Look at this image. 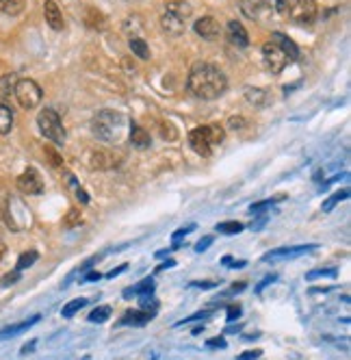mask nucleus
<instances>
[{"label": "nucleus", "mask_w": 351, "mask_h": 360, "mask_svg": "<svg viewBox=\"0 0 351 360\" xmlns=\"http://www.w3.org/2000/svg\"><path fill=\"white\" fill-rule=\"evenodd\" d=\"M243 289H245V282H236V284H234V287H232V289H230V293H241Z\"/></svg>", "instance_id": "603ef678"}, {"label": "nucleus", "mask_w": 351, "mask_h": 360, "mask_svg": "<svg viewBox=\"0 0 351 360\" xmlns=\"http://www.w3.org/2000/svg\"><path fill=\"white\" fill-rule=\"evenodd\" d=\"M206 347H208V349H212V347H226V338H224V336L210 338V341H206Z\"/></svg>", "instance_id": "37998d69"}, {"label": "nucleus", "mask_w": 351, "mask_h": 360, "mask_svg": "<svg viewBox=\"0 0 351 360\" xmlns=\"http://www.w3.org/2000/svg\"><path fill=\"white\" fill-rule=\"evenodd\" d=\"M85 24L94 31H104L106 29V17L100 13L96 7H87L85 9Z\"/></svg>", "instance_id": "412c9836"}, {"label": "nucleus", "mask_w": 351, "mask_h": 360, "mask_svg": "<svg viewBox=\"0 0 351 360\" xmlns=\"http://www.w3.org/2000/svg\"><path fill=\"white\" fill-rule=\"evenodd\" d=\"M126 267H128V265H122V267H119V269H113V271H108V273H106V278H115V276H119L122 271H126Z\"/></svg>", "instance_id": "8fccbe9b"}, {"label": "nucleus", "mask_w": 351, "mask_h": 360, "mask_svg": "<svg viewBox=\"0 0 351 360\" xmlns=\"http://www.w3.org/2000/svg\"><path fill=\"white\" fill-rule=\"evenodd\" d=\"M271 41H273L275 46H280V48H282L286 54H289L291 61L299 57V48L295 46V41L291 39L289 35H284V33H273V35H271Z\"/></svg>", "instance_id": "f3484780"}, {"label": "nucleus", "mask_w": 351, "mask_h": 360, "mask_svg": "<svg viewBox=\"0 0 351 360\" xmlns=\"http://www.w3.org/2000/svg\"><path fill=\"white\" fill-rule=\"evenodd\" d=\"M273 7L297 24H312L317 17L315 0H273Z\"/></svg>", "instance_id": "20e7f679"}, {"label": "nucleus", "mask_w": 351, "mask_h": 360, "mask_svg": "<svg viewBox=\"0 0 351 360\" xmlns=\"http://www.w3.org/2000/svg\"><path fill=\"white\" fill-rule=\"evenodd\" d=\"M193 31H195L202 39L215 41L217 37L221 35V26H219V22L212 15H204V17H200V20L193 24Z\"/></svg>", "instance_id": "f8f14e48"}, {"label": "nucleus", "mask_w": 351, "mask_h": 360, "mask_svg": "<svg viewBox=\"0 0 351 360\" xmlns=\"http://www.w3.org/2000/svg\"><path fill=\"white\" fill-rule=\"evenodd\" d=\"M189 91L195 98L202 100H217L219 96L226 94L228 78L217 66L212 63H195L189 72Z\"/></svg>", "instance_id": "f257e3e1"}, {"label": "nucleus", "mask_w": 351, "mask_h": 360, "mask_svg": "<svg viewBox=\"0 0 351 360\" xmlns=\"http://www.w3.org/2000/svg\"><path fill=\"white\" fill-rule=\"evenodd\" d=\"M241 312H243V308L238 306V304H230V306H228V321H230V324L241 317Z\"/></svg>", "instance_id": "e433bc0d"}, {"label": "nucleus", "mask_w": 351, "mask_h": 360, "mask_svg": "<svg viewBox=\"0 0 351 360\" xmlns=\"http://www.w3.org/2000/svg\"><path fill=\"white\" fill-rule=\"evenodd\" d=\"M173 265H175L173 261H167V263H165V265H161V267H159V269H169V267H173Z\"/></svg>", "instance_id": "864d4df0"}, {"label": "nucleus", "mask_w": 351, "mask_h": 360, "mask_svg": "<svg viewBox=\"0 0 351 360\" xmlns=\"http://www.w3.org/2000/svg\"><path fill=\"white\" fill-rule=\"evenodd\" d=\"M228 126L232 128V131H241V128L245 126V119L243 117H230L228 119Z\"/></svg>", "instance_id": "ea45409f"}, {"label": "nucleus", "mask_w": 351, "mask_h": 360, "mask_svg": "<svg viewBox=\"0 0 351 360\" xmlns=\"http://www.w3.org/2000/svg\"><path fill=\"white\" fill-rule=\"evenodd\" d=\"M26 7V0H0V13L5 15H20Z\"/></svg>", "instance_id": "393cba45"}, {"label": "nucleus", "mask_w": 351, "mask_h": 360, "mask_svg": "<svg viewBox=\"0 0 351 360\" xmlns=\"http://www.w3.org/2000/svg\"><path fill=\"white\" fill-rule=\"evenodd\" d=\"M43 154H46V159H48V163L52 165V167H63V156L54 150L52 145H46L43 147Z\"/></svg>", "instance_id": "2f4dec72"}, {"label": "nucleus", "mask_w": 351, "mask_h": 360, "mask_svg": "<svg viewBox=\"0 0 351 360\" xmlns=\"http://www.w3.org/2000/svg\"><path fill=\"white\" fill-rule=\"evenodd\" d=\"M5 250H7V247H5V243H3V241H0V258H3V256H5Z\"/></svg>", "instance_id": "4d7b16f0"}, {"label": "nucleus", "mask_w": 351, "mask_h": 360, "mask_svg": "<svg viewBox=\"0 0 351 360\" xmlns=\"http://www.w3.org/2000/svg\"><path fill=\"white\" fill-rule=\"evenodd\" d=\"M226 37H228L230 44H232V46H238V48H247V46H249V35H247V31L243 29V24L236 22V20L228 22V26H226Z\"/></svg>", "instance_id": "ddd939ff"}, {"label": "nucleus", "mask_w": 351, "mask_h": 360, "mask_svg": "<svg viewBox=\"0 0 351 360\" xmlns=\"http://www.w3.org/2000/svg\"><path fill=\"white\" fill-rule=\"evenodd\" d=\"M245 100L249 104H254L258 109H265V107H269L273 100H271V94L267 89H260V87H245Z\"/></svg>", "instance_id": "2eb2a0df"}, {"label": "nucleus", "mask_w": 351, "mask_h": 360, "mask_svg": "<svg viewBox=\"0 0 351 360\" xmlns=\"http://www.w3.org/2000/svg\"><path fill=\"white\" fill-rule=\"evenodd\" d=\"M152 317H154V312H147V310H128L126 315L122 317L119 324H122V326H137V328H141V326L150 324Z\"/></svg>", "instance_id": "dca6fc26"}, {"label": "nucleus", "mask_w": 351, "mask_h": 360, "mask_svg": "<svg viewBox=\"0 0 351 360\" xmlns=\"http://www.w3.org/2000/svg\"><path fill=\"white\" fill-rule=\"evenodd\" d=\"M80 224H82L80 210H78V208H70L68 215H65V219H63V226H65V228H76V226H80Z\"/></svg>", "instance_id": "7c9ffc66"}, {"label": "nucleus", "mask_w": 351, "mask_h": 360, "mask_svg": "<svg viewBox=\"0 0 351 360\" xmlns=\"http://www.w3.org/2000/svg\"><path fill=\"white\" fill-rule=\"evenodd\" d=\"M165 11L187 22L189 17H191V13H193V7L189 3H184V0H171V3L165 5Z\"/></svg>", "instance_id": "aec40b11"}, {"label": "nucleus", "mask_w": 351, "mask_h": 360, "mask_svg": "<svg viewBox=\"0 0 351 360\" xmlns=\"http://www.w3.org/2000/svg\"><path fill=\"white\" fill-rule=\"evenodd\" d=\"M262 61H265V68L269 70L271 74H280L286 66H289V54H286L280 46H275L273 41H267L262 46Z\"/></svg>", "instance_id": "6e6552de"}, {"label": "nucleus", "mask_w": 351, "mask_h": 360, "mask_svg": "<svg viewBox=\"0 0 351 360\" xmlns=\"http://www.w3.org/2000/svg\"><path fill=\"white\" fill-rule=\"evenodd\" d=\"M275 278H278V276H267V278H265V280L260 282V284H258V291H262V289L267 287V284H269V282H273Z\"/></svg>", "instance_id": "de8ad7c7"}, {"label": "nucleus", "mask_w": 351, "mask_h": 360, "mask_svg": "<svg viewBox=\"0 0 351 360\" xmlns=\"http://www.w3.org/2000/svg\"><path fill=\"white\" fill-rule=\"evenodd\" d=\"M43 15H46V22H48L50 29L63 31V26H65L63 24V13H61V9L54 0H46L43 3Z\"/></svg>", "instance_id": "4468645a"}, {"label": "nucleus", "mask_w": 351, "mask_h": 360, "mask_svg": "<svg viewBox=\"0 0 351 360\" xmlns=\"http://www.w3.org/2000/svg\"><path fill=\"white\" fill-rule=\"evenodd\" d=\"M15 82H17L15 74H5V76L0 78V91H3V94H13Z\"/></svg>", "instance_id": "72a5a7b5"}, {"label": "nucleus", "mask_w": 351, "mask_h": 360, "mask_svg": "<svg viewBox=\"0 0 351 360\" xmlns=\"http://www.w3.org/2000/svg\"><path fill=\"white\" fill-rule=\"evenodd\" d=\"M124 124H126V117L122 113L104 109L91 119V131H94V135L98 137V139L115 141V139H119V135H122Z\"/></svg>", "instance_id": "f03ea898"}, {"label": "nucleus", "mask_w": 351, "mask_h": 360, "mask_svg": "<svg viewBox=\"0 0 351 360\" xmlns=\"http://www.w3.org/2000/svg\"><path fill=\"white\" fill-rule=\"evenodd\" d=\"M312 250H317V245L315 243H310V245H297V247H280V250H271V252H267L262 256V261L265 263H273V261H289V258H297L301 254H308Z\"/></svg>", "instance_id": "9d476101"}, {"label": "nucleus", "mask_w": 351, "mask_h": 360, "mask_svg": "<svg viewBox=\"0 0 351 360\" xmlns=\"http://www.w3.org/2000/svg\"><path fill=\"white\" fill-rule=\"evenodd\" d=\"M13 128V111L0 102V135H9Z\"/></svg>", "instance_id": "b1692460"}, {"label": "nucleus", "mask_w": 351, "mask_h": 360, "mask_svg": "<svg viewBox=\"0 0 351 360\" xmlns=\"http://www.w3.org/2000/svg\"><path fill=\"white\" fill-rule=\"evenodd\" d=\"M212 315V310H202V312H195V315H191V317H187L184 321H180L178 326H182V324H189V321H198V319H206V317H210Z\"/></svg>", "instance_id": "58836bf2"}, {"label": "nucleus", "mask_w": 351, "mask_h": 360, "mask_svg": "<svg viewBox=\"0 0 351 360\" xmlns=\"http://www.w3.org/2000/svg\"><path fill=\"white\" fill-rule=\"evenodd\" d=\"M37 258H39V254H37L35 250H29V252H24L20 258H17L15 271H24V269H29V267H33V265L37 263Z\"/></svg>", "instance_id": "bb28decb"}, {"label": "nucleus", "mask_w": 351, "mask_h": 360, "mask_svg": "<svg viewBox=\"0 0 351 360\" xmlns=\"http://www.w3.org/2000/svg\"><path fill=\"white\" fill-rule=\"evenodd\" d=\"M85 304H87V300H85V298L72 300L70 304H65V306H63V310H61V315L65 317V319H70V317H74V315H76V312H78V310H80L82 306H85Z\"/></svg>", "instance_id": "cd10ccee"}, {"label": "nucleus", "mask_w": 351, "mask_h": 360, "mask_svg": "<svg viewBox=\"0 0 351 360\" xmlns=\"http://www.w3.org/2000/svg\"><path fill=\"white\" fill-rule=\"evenodd\" d=\"M243 265H245V261H236V263H232V267H234V269H241Z\"/></svg>", "instance_id": "5fc2aeb1"}, {"label": "nucleus", "mask_w": 351, "mask_h": 360, "mask_svg": "<svg viewBox=\"0 0 351 360\" xmlns=\"http://www.w3.org/2000/svg\"><path fill=\"white\" fill-rule=\"evenodd\" d=\"M275 200H282V196H280V198H271V200H265V202H258V204H252V206H249V213H252V215H258V213H262V210H267V208H269V206L273 204Z\"/></svg>", "instance_id": "c9c22d12"}, {"label": "nucleus", "mask_w": 351, "mask_h": 360, "mask_svg": "<svg viewBox=\"0 0 351 360\" xmlns=\"http://www.w3.org/2000/svg\"><path fill=\"white\" fill-rule=\"evenodd\" d=\"M161 26H163V31L167 33V35H182L184 33V20H180V17H175L171 13L165 11L163 17H161Z\"/></svg>", "instance_id": "6ab92c4d"}, {"label": "nucleus", "mask_w": 351, "mask_h": 360, "mask_svg": "<svg viewBox=\"0 0 351 360\" xmlns=\"http://www.w3.org/2000/svg\"><path fill=\"white\" fill-rule=\"evenodd\" d=\"M85 163L89 170H113V167H119L122 156L111 150H104V147H91L85 154Z\"/></svg>", "instance_id": "0eeeda50"}, {"label": "nucleus", "mask_w": 351, "mask_h": 360, "mask_svg": "<svg viewBox=\"0 0 351 360\" xmlns=\"http://www.w3.org/2000/svg\"><path fill=\"white\" fill-rule=\"evenodd\" d=\"M13 96H15L17 104H20L22 109L31 111V109H35V107H39L41 98H43V91H41V87L37 85L35 80H31V78H17L15 87H13Z\"/></svg>", "instance_id": "423d86ee"}, {"label": "nucleus", "mask_w": 351, "mask_h": 360, "mask_svg": "<svg viewBox=\"0 0 351 360\" xmlns=\"http://www.w3.org/2000/svg\"><path fill=\"white\" fill-rule=\"evenodd\" d=\"M171 250H161V252H156V256H159V258H163V256H167Z\"/></svg>", "instance_id": "6e6d98bb"}, {"label": "nucleus", "mask_w": 351, "mask_h": 360, "mask_svg": "<svg viewBox=\"0 0 351 360\" xmlns=\"http://www.w3.org/2000/svg\"><path fill=\"white\" fill-rule=\"evenodd\" d=\"M37 126H39V131L46 139H50L59 145L65 143L68 135H65V128H63V122H61L57 111H52V109L39 111V115H37Z\"/></svg>", "instance_id": "39448f33"}, {"label": "nucleus", "mask_w": 351, "mask_h": 360, "mask_svg": "<svg viewBox=\"0 0 351 360\" xmlns=\"http://www.w3.org/2000/svg\"><path fill=\"white\" fill-rule=\"evenodd\" d=\"M100 278H102V276H100L98 271H89V273H87L82 280H85V282H96V280H100Z\"/></svg>", "instance_id": "a18cd8bd"}, {"label": "nucleus", "mask_w": 351, "mask_h": 360, "mask_svg": "<svg viewBox=\"0 0 351 360\" xmlns=\"http://www.w3.org/2000/svg\"><path fill=\"white\" fill-rule=\"evenodd\" d=\"M243 230L241 221H221L217 224V232H224V235H238Z\"/></svg>", "instance_id": "c756f323"}, {"label": "nucleus", "mask_w": 351, "mask_h": 360, "mask_svg": "<svg viewBox=\"0 0 351 360\" xmlns=\"http://www.w3.org/2000/svg\"><path fill=\"white\" fill-rule=\"evenodd\" d=\"M338 271L336 269H317V271H308L306 278L308 280H315V278H336Z\"/></svg>", "instance_id": "f704fd0d"}, {"label": "nucleus", "mask_w": 351, "mask_h": 360, "mask_svg": "<svg viewBox=\"0 0 351 360\" xmlns=\"http://www.w3.org/2000/svg\"><path fill=\"white\" fill-rule=\"evenodd\" d=\"M221 141H224V128L219 124L200 126L189 133V143L193 147V152H198L200 156H208L212 152V145H217Z\"/></svg>", "instance_id": "7ed1b4c3"}, {"label": "nucleus", "mask_w": 351, "mask_h": 360, "mask_svg": "<svg viewBox=\"0 0 351 360\" xmlns=\"http://www.w3.org/2000/svg\"><path fill=\"white\" fill-rule=\"evenodd\" d=\"M20 278V271H15V273H9V276H5L3 280H0V284H3V287H11V284Z\"/></svg>", "instance_id": "79ce46f5"}, {"label": "nucleus", "mask_w": 351, "mask_h": 360, "mask_svg": "<svg viewBox=\"0 0 351 360\" xmlns=\"http://www.w3.org/2000/svg\"><path fill=\"white\" fill-rule=\"evenodd\" d=\"M128 46H130V50H133V54L137 59H141V61L150 59V48H147V44L141 39V37H130Z\"/></svg>", "instance_id": "5701e85b"}, {"label": "nucleus", "mask_w": 351, "mask_h": 360, "mask_svg": "<svg viewBox=\"0 0 351 360\" xmlns=\"http://www.w3.org/2000/svg\"><path fill=\"white\" fill-rule=\"evenodd\" d=\"M76 196H78V200L82 202V204H87V202H89V196H87L85 189H76Z\"/></svg>", "instance_id": "49530a36"}, {"label": "nucleus", "mask_w": 351, "mask_h": 360, "mask_svg": "<svg viewBox=\"0 0 351 360\" xmlns=\"http://www.w3.org/2000/svg\"><path fill=\"white\" fill-rule=\"evenodd\" d=\"M241 11L256 22H267L273 13L269 0H241Z\"/></svg>", "instance_id": "1a4fd4ad"}, {"label": "nucleus", "mask_w": 351, "mask_h": 360, "mask_svg": "<svg viewBox=\"0 0 351 360\" xmlns=\"http://www.w3.org/2000/svg\"><path fill=\"white\" fill-rule=\"evenodd\" d=\"M193 228H195V226H193V224H191V226H187V228H180V230H175V232H173V243H178V241H180V239H182V237H187V235L191 232V230H193Z\"/></svg>", "instance_id": "a19ab883"}, {"label": "nucleus", "mask_w": 351, "mask_h": 360, "mask_svg": "<svg viewBox=\"0 0 351 360\" xmlns=\"http://www.w3.org/2000/svg\"><path fill=\"white\" fill-rule=\"evenodd\" d=\"M39 319H41V315H35V317H31V319L22 321V324H15V326H7V328H3V330H0V341H3V338H11V336H15V334H20V332L29 330V328L35 326Z\"/></svg>", "instance_id": "4be33fe9"}, {"label": "nucleus", "mask_w": 351, "mask_h": 360, "mask_svg": "<svg viewBox=\"0 0 351 360\" xmlns=\"http://www.w3.org/2000/svg\"><path fill=\"white\" fill-rule=\"evenodd\" d=\"M152 291H154V280L145 278V280H141L139 284H137V287L124 291V295H126V298H130V295H150Z\"/></svg>", "instance_id": "a878e982"}, {"label": "nucleus", "mask_w": 351, "mask_h": 360, "mask_svg": "<svg viewBox=\"0 0 351 360\" xmlns=\"http://www.w3.org/2000/svg\"><path fill=\"white\" fill-rule=\"evenodd\" d=\"M260 349H254V352H245L243 356H238V360H256V358H260Z\"/></svg>", "instance_id": "c03bdc74"}, {"label": "nucleus", "mask_w": 351, "mask_h": 360, "mask_svg": "<svg viewBox=\"0 0 351 360\" xmlns=\"http://www.w3.org/2000/svg\"><path fill=\"white\" fill-rule=\"evenodd\" d=\"M35 345H37L35 341H31L29 345H24V347H22V352H20V354H22V356H26V354H29V352H33V349H35Z\"/></svg>", "instance_id": "3c124183"}, {"label": "nucleus", "mask_w": 351, "mask_h": 360, "mask_svg": "<svg viewBox=\"0 0 351 360\" xmlns=\"http://www.w3.org/2000/svg\"><path fill=\"white\" fill-rule=\"evenodd\" d=\"M212 241H215V239H212V237H204V239H200V241L195 243V252H206L208 247L212 245Z\"/></svg>", "instance_id": "4c0bfd02"}, {"label": "nucleus", "mask_w": 351, "mask_h": 360, "mask_svg": "<svg viewBox=\"0 0 351 360\" xmlns=\"http://www.w3.org/2000/svg\"><path fill=\"white\" fill-rule=\"evenodd\" d=\"M17 189L26 196H35V193H41L43 191V182H41V176L39 172L29 167L26 172L20 174V178H17Z\"/></svg>", "instance_id": "9b49d317"}, {"label": "nucleus", "mask_w": 351, "mask_h": 360, "mask_svg": "<svg viewBox=\"0 0 351 360\" xmlns=\"http://www.w3.org/2000/svg\"><path fill=\"white\" fill-rule=\"evenodd\" d=\"M130 143L137 147V150H145V147L152 145V139H150V133L141 128L139 124H130Z\"/></svg>", "instance_id": "a211bd4d"}, {"label": "nucleus", "mask_w": 351, "mask_h": 360, "mask_svg": "<svg viewBox=\"0 0 351 360\" xmlns=\"http://www.w3.org/2000/svg\"><path fill=\"white\" fill-rule=\"evenodd\" d=\"M347 198H349V189H343V191H336V193H334V196H332V198H330V200L325 202V204H323V210H325V213H330V210H332V208H334V206L338 204V202H340V200H347Z\"/></svg>", "instance_id": "473e14b6"}, {"label": "nucleus", "mask_w": 351, "mask_h": 360, "mask_svg": "<svg viewBox=\"0 0 351 360\" xmlns=\"http://www.w3.org/2000/svg\"><path fill=\"white\" fill-rule=\"evenodd\" d=\"M193 287H198V289H212L215 287V282H191Z\"/></svg>", "instance_id": "09e8293b"}, {"label": "nucleus", "mask_w": 351, "mask_h": 360, "mask_svg": "<svg viewBox=\"0 0 351 360\" xmlns=\"http://www.w3.org/2000/svg\"><path fill=\"white\" fill-rule=\"evenodd\" d=\"M108 317H111V306H98V308L91 310L89 321L91 324H104Z\"/></svg>", "instance_id": "c85d7f7f"}]
</instances>
